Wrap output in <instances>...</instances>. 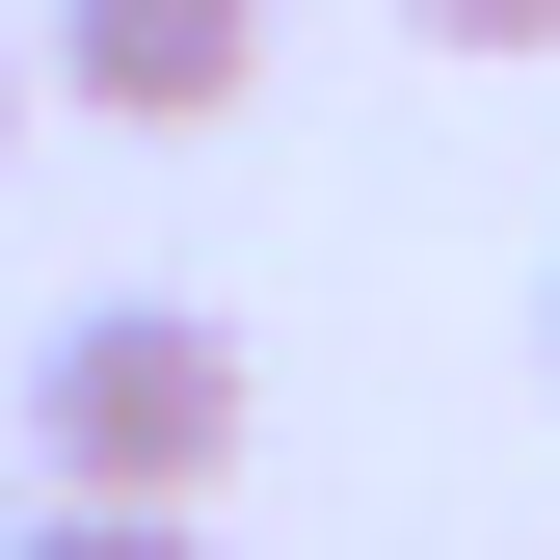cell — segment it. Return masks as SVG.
I'll return each mask as SVG.
<instances>
[{
  "label": "cell",
  "mask_w": 560,
  "mask_h": 560,
  "mask_svg": "<svg viewBox=\"0 0 560 560\" xmlns=\"http://www.w3.org/2000/svg\"><path fill=\"white\" fill-rule=\"evenodd\" d=\"M241 428H267V374L214 294H54L27 320V480L54 508H214Z\"/></svg>",
  "instance_id": "1"
},
{
  "label": "cell",
  "mask_w": 560,
  "mask_h": 560,
  "mask_svg": "<svg viewBox=\"0 0 560 560\" xmlns=\"http://www.w3.org/2000/svg\"><path fill=\"white\" fill-rule=\"evenodd\" d=\"M27 81L81 133H241L267 107V0H27Z\"/></svg>",
  "instance_id": "2"
},
{
  "label": "cell",
  "mask_w": 560,
  "mask_h": 560,
  "mask_svg": "<svg viewBox=\"0 0 560 560\" xmlns=\"http://www.w3.org/2000/svg\"><path fill=\"white\" fill-rule=\"evenodd\" d=\"M0 560H214V534H187V508H27Z\"/></svg>",
  "instance_id": "3"
},
{
  "label": "cell",
  "mask_w": 560,
  "mask_h": 560,
  "mask_svg": "<svg viewBox=\"0 0 560 560\" xmlns=\"http://www.w3.org/2000/svg\"><path fill=\"white\" fill-rule=\"evenodd\" d=\"M428 54H560V0H400Z\"/></svg>",
  "instance_id": "4"
},
{
  "label": "cell",
  "mask_w": 560,
  "mask_h": 560,
  "mask_svg": "<svg viewBox=\"0 0 560 560\" xmlns=\"http://www.w3.org/2000/svg\"><path fill=\"white\" fill-rule=\"evenodd\" d=\"M0 161H27V54H0Z\"/></svg>",
  "instance_id": "5"
},
{
  "label": "cell",
  "mask_w": 560,
  "mask_h": 560,
  "mask_svg": "<svg viewBox=\"0 0 560 560\" xmlns=\"http://www.w3.org/2000/svg\"><path fill=\"white\" fill-rule=\"evenodd\" d=\"M534 374H560V320H534Z\"/></svg>",
  "instance_id": "6"
}]
</instances>
